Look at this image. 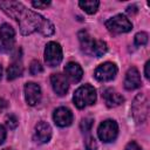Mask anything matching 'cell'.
Here are the masks:
<instances>
[{"label":"cell","mask_w":150,"mask_h":150,"mask_svg":"<svg viewBox=\"0 0 150 150\" xmlns=\"http://www.w3.org/2000/svg\"><path fill=\"white\" fill-rule=\"evenodd\" d=\"M0 8L20 26L22 35H29L34 32H39L45 36H49L54 33V25L38 14L34 11L28 9L21 2L18 1H0Z\"/></svg>","instance_id":"cell-1"},{"label":"cell","mask_w":150,"mask_h":150,"mask_svg":"<svg viewBox=\"0 0 150 150\" xmlns=\"http://www.w3.org/2000/svg\"><path fill=\"white\" fill-rule=\"evenodd\" d=\"M73 101H74V104L79 109H83L87 105L94 104L95 101H96V90H95V88L91 87L90 84L81 86L74 93Z\"/></svg>","instance_id":"cell-2"},{"label":"cell","mask_w":150,"mask_h":150,"mask_svg":"<svg viewBox=\"0 0 150 150\" xmlns=\"http://www.w3.org/2000/svg\"><path fill=\"white\" fill-rule=\"evenodd\" d=\"M131 112L137 123H143L146 121L149 115V101L145 95L138 94L131 105Z\"/></svg>","instance_id":"cell-3"},{"label":"cell","mask_w":150,"mask_h":150,"mask_svg":"<svg viewBox=\"0 0 150 150\" xmlns=\"http://www.w3.org/2000/svg\"><path fill=\"white\" fill-rule=\"evenodd\" d=\"M105 27H107L108 30L111 32V33L121 34V33H127V32L131 30L132 23H131L130 20H129L127 16H124L123 14H117V15L110 18L109 20H107Z\"/></svg>","instance_id":"cell-4"},{"label":"cell","mask_w":150,"mask_h":150,"mask_svg":"<svg viewBox=\"0 0 150 150\" xmlns=\"http://www.w3.org/2000/svg\"><path fill=\"white\" fill-rule=\"evenodd\" d=\"M15 42V32L9 23H2L0 26V52L9 53Z\"/></svg>","instance_id":"cell-5"},{"label":"cell","mask_w":150,"mask_h":150,"mask_svg":"<svg viewBox=\"0 0 150 150\" xmlns=\"http://www.w3.org/2000/svg\"><path fill=\"white\" fill-rule=\"evenodd\" d=\"M45 61L49 67H56L62 61V48L57 42L50 41L45 49Z\"/></svg>","instance_id":"cell-6"},{"label":"cell","mask_w":150,"mask_h":150,"mask_svg":"<svg viewBox=\"0 0 150 150\" xmlns=\"http://www.w3.org/2000/svg\"><path fill=\"white\" fill-rule=\"evenodd\" d=\"M117 132H118V127H117V123L112 120H107V121H103L98 129H97V135H98V138L102 141V142H112L116 137H117Z\"/></svg>","instance_id":"cell-7"},{"label":"cell","mask_w":150,"mask_h":150,"mask_svg":"<svg viewBox=\"0 0 150 150\" xmlns=\"http://www.w3.org/2000/svg\"><path fill=\"white\" fill-rule=\"evenodd\" d=\"M117 74V67L112 62H104L100 64L94 73V76L97 81L101 82H107L112 80Z\"/></svg>","instance_id":"cell-8"},{"label":"cell","mask_w":150,"mask_h":150,"mask_svg":"<svg viewBox=\"0 0 150 150\" xmlns=\"http://www.w3.org/2000/svg\"><path fill=\"white\" fill-rule=\"evenodd\" d=\"M52 137V128L50 125L47 123V122H39L36 125H35V129H34V141L40 143V144H43V143H47Z\"/></svg>","instance_id":"cell-9"},{"label":"cell","mask_w":150,"mask_h":150,"mask_svg":"<svg viewBox=\"0 0 150 150\" xmlns=\"http://www.w3.org/2000/svg\"><path fill=\"white\" fill-rule=\"evenodd\" d=\"M25 98L29 105H35L41 98V88L38 83L28 82L25 84Z\"/></svg>","instance_id":"cell-10"},{"label":"cell","mask_w":150,"mask_h":150,"mask_svg":"<svg viewBox=\"0 0 150 150\" xmlns=\"http://www.w3.org/2000/svg\"><path fill=\"white\" fill-rule=\"evenodd\" d=\"M50 83L53 87V90L59 95V96H63L66 95V93L68 91L69 84L67 81V77L60 73L53 74L50 76Z\"/></svg>","instance_id":"cell-11"},{"label":"cell","mask_w":150,"mask_h":150,"mask_svg":"<svg viewBox=\"0 0 150 150\" xmlns=\"http://www.w3.org/2000/svg\"><path fill=\"white\" fill-rule=\"evenodd\" d=\"M53 120L59 127H68L73 122V114L68 108L60 107L53 114Z\"/></svg>","instance_id":"cell-12"},{"label":"cell","mask_w":150,"mask_h":150,"mask_svg":"<svg viewBox=\"0 0 150 150\" xmlns=\"http://www.w3.org/2000/svg\"><path fill=\"white\" fill-rule=\"evenodd\" d=\"M141 84H142V80L138 70L135 67L129 68L124 79V88L127 90H134V89H137Z\"/></svg>","instance_id":"cell-13"},{"label":"cell","mask_w":150,"mask_h":150,"mask_svg":"<svg viewBox=\"0 0 150 150\" xmlns=\"http://www.w3.org/2000/svg\"><path fill=\"white\" fill-rule=\"evenodd\" d=\"M103 98H104V102H105L107 107H109V108L118 107L124 102V97L121 94L112 90V89H107L103 93Z\"/></svg>","instance_id":"cell-14"},{"label":"cell","mask_w":150,"mask_h":150,"mask_svg":"<svg viewBox=\"0 0 150 150\" xmlns=\"http://www.w3.org/2000/svg\"><path fill=\"white\" fill-rule=\"evenodd\" d=\"M64 73L67 75V77L71 81V82H79L82 79L83 75V70L80 67V64L75 63V62H69L66 64L64 67Z\"/></svg>","instance_id":"cell-15"},{"label":"cell","mask_w":150,"mask_h":150,"mask_svg":"<svg viewBox=\"0 0 150 150\" xmlns=\"http://www.w3.org/2000/svg\"><path fill=\"white\" fill-rule=\"evenodd\" d=\"M79 40H80V45H81V49L86 53V54H91L93 52V46H94V40L91 39V36L86 32V30H81L77 34Z\"/></svg>","instance_id":"cell-16"},{"label":"cell","mask_w":150,"mask_h":150,"mask_svg":"<svg viewBox=\"0 0 150 150\" xmlns=\"http://www.w3.org/2000/svg\"><path fill=\"white\" fill-rule=\"evenodd\" d=\"M23 73V67L19 61H14L7 69V80L12 81L16 77H20Z\"/></svg>","instance_id":"cell-17"},{"label":"cell","mask_w":150,"mask_h":150,"mask_svg":"<svg viewBox=\"0 0 150 150\" xmlns=\"http://www.w3.org/2000/svg\"><path fill=\"white\" fill-rule=\"evenodd\" d=\"M98 5L100 2L96 1V0H91V1H80L79 2V6L88 14H94L96 13L97 8H98Z\"/></svg>","instance_id":"cell-18"},{"label":"cell","mask_w":150,"mask_h":150,"mask_svg":"<svg viewBox=\"0 0 150 150\" xmlns=\"http://www.w3.org/2000/svg\"><path fill=\"white\" fill-rule=\"evenodd\" d=\"M107 43L102 40H96L94 42V46H93V52H91V55H95L96 57H101L103 54H105L107 52Z\"/></svg>","instance_id":"cell-19"},{"label":"cell","mask_w":150,"mask_h":150,"mask_svg":"<svg viewBox=\"0 0 150 150\" xmlns=\"http://www.w3.org/2000/svg\"><path fill=\"white\" fill-rule=\"evenodd\" d=\"M148 34L145 32H139L135 35V45L136 46H144L148 43Z\"/></svg>","instance_id":"cell-20"},{"label":"cell","mask_w":150,"mask_h":150,"mask_svg":"<svg viewBox=\"0 0 150 150\" xmlns=\"http://www.w3.org/2000/svg\"><path fill=\"white\" fill-rule=\"evenodd\" d=\"M93 124H94V120L90 118V117H86V118H83L81 121L80 128H81V130L83 132H89L90 129H91V127H93Z\"/></svg>","instance_id":"cell-21"},{"label":"cell","mask_w":150,"mask_h":150,"mask_svg":"<svg viewBox=\"0 0 150 150\" xmlns=\"http://www.w3.org/2000/svg\"><path fill=\"white\" fill-rule=\"evenodd\" d=\"M29 71H30L32 75H39V74H41V73L43 71V67L41 66V63H40L39 61L34 60V61H32V63H30Z\"/></svg>","instance_id":"cell-22"},{"label":"cell","mask_w":150,"mask_h":150,"mask_svg":"<svg viewBox=\"0 0 150 150\" xmlns=\"http://www.w3.org/2000/svg\"><path fill=\"white\" fill-rule=\"evenodd\" d=\"M18 124H19V121H18L16 116H14L12 114H9V115L6 116V125L9 129H15L18 127Z\"/></svg>","instance_id":"cell-23"},{"label":"cell","mask_w":150,"mask_h":150,"mask_svg":"<svg viewBox=\"0 0 150 150\" xmlns=\"http://www.w3.org/2000/svg\"><path fill=\"white\" fill-rule=\"evenodd\" d=\"M84 145H86V149L87 150H96L97 148V144H96V141L93 136H88L84 141Z\"/></svg>","instance_id":"cell-24"},{"label":"cell","mask_w":150,"mask_h":150,"mask_svg":"<svg viewBox=\"0 0 150 150\" xmlns=\"http://www.w3.org/2000/svg\"><path fill=\"white\" fill-rule=\"evenodd\" d=\"M32 5L35 8H46L50 5V1H32Z\"/></svg>","instance_id":"cell-25"},{"label":"cell","mask_w":150,"mask_h":150,"mask_svg":"<svg viewBox=\"0 0 150 150\" xmlns=\"http://www.w3.org/2000/svg\"><path fill=\"white\" fill-rule=\"evenodd\" d=\"M125 150H142V148L136 142H129L125 146Z\"/></svg>","instance_id":"cell-26"},{"label":"cell","mask_w":150,"mask_h":150,"mask_svg":"<svg viewBox=\"0 0 150 150\" xmlns=\"http://www.w3.org/2000/svg\"><path fill=\"white\" fill-rule=\"evenodd\" d=\"M5 138H6V130H5V128L0 124V144L4 143Z\"/></svg>","instance_id":"cell-27"},{"label":"cell","mask_w":150,"mask_h":150,"mask_svg":"<svg viewBox=\"0 0 150 150\" xmlns=\"http://www.w3.org/2000/svg\"><path fill=\"white\" fill-rule=\"evenodd\" d=\"M127 12H128V14L134 15V14L137 13V7H136L135 5H131V6H129V7L127 8Z\"/></svg>","instance_id":"cell-28"},{"label":"cell","mask_w":150,"mask_h":150,"mask_svg":"<svg viewBox=\"0 0 150 150\" xmlns=\"http://www.w3.org/2000/svg\"><path fill=\"white\" fill-rule=\"evenodd\" d=\"M7 107H8V103H7V101L0 97V112H1V111H4V110L7 108Z\"/></svg>","instance_id":"cell-29"},{"label":"cell","mask_w":150,"mask_h":150,"mask_svg":"<svg viewBox=\"0 0 150 150\" xmlns=\"http://www.w3.org/2000/svg\"><path fill=\"white\" fill-rule=\"evenodd\" d=\"M149 67H150V61H148V62L145 63V68H144V74H145V77H146V79H149V77H150Z\"/></svg>","instance_id":"cell-30"},{"label":"cell","mask_w":150,"mask_h":150,"mask_svg":"<svg viewBox=\"0 0 150 150\" xmlns=\"http://www.w3.org/2000/svg\"><path fill=\"white\" fill-rule=\"evenodd\" d=\"M1 76H2V67L0 64V80H1Z\"/></svg>","instance_id":"cell-31"},{"label":"cell","mask_w":150,"mask_h":150,"mask_svg":"<svg viewBox=\"0 0 150 150\" xmlns=\"http://www.w3.org/2000/svg\"><path fill=\"white\" fill-rule=\"evenodd\" d=\"M4 150H12V149H4Z\"/></svg>","instance_id":"cell-32"}]
</instances>
